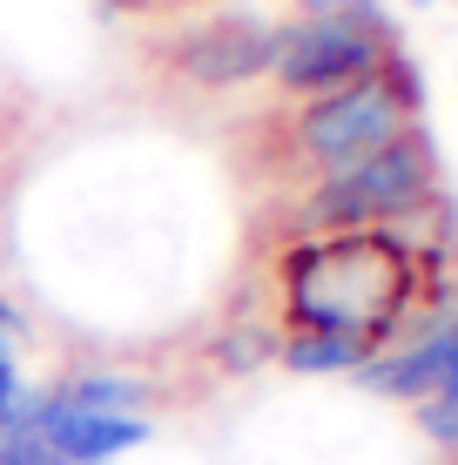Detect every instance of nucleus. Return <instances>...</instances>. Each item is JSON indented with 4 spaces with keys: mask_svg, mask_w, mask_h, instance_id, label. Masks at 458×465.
Returning <instances> with one entry per match:
<instances>
[{
    "mask_svg": "<svg viewBox=\"0 0 458 465\" xmlns=\"http://www.w3.org/2000/svg\"><path fill=\"white\" fill-rule=\"evenodd\" d=\"M297 331H351L385 351L391 324L412 303V256L391 243L385 230H357V236H324L304 243L283 270Z\"/></svg>",
    "mask_w": 458,
    "mask_h": 465,
    "instance_id": "obj_1",
    "label": "nucleus"
},
{
    "mask_svg": "<svg viewBox=\"0 0 458 465\" xmlns=\"http://www.w3.org/2000/svg\"><path fill=\"white\" fill-rule=\"evenodd\" d=\"M432 149H424L418 135H398L385 142V149L357 155V163L330 169L317 183V196H310V223L317 230H337V236H357V230H385V223L398 216H418L424 203H432Z\"/></svg>",
    "mask_w": 458,
    "mask_h": 465,
    "instance_id": "obj_2",
    "label": "nucleus"
},
{
    "mask_svg": "<svg viewBox=\"0 0 458 465\" xmlns=\"http://www.w3.org/2000/svg\"><path fill=\"white\" fill-rule=\"evenodd\" d=\"M377 61H385V41H377L371 14H304L277 35L270 68L290 94H337L377 74Z\"/></svg>",
    "mask_w": 458,
    "mask_h": 465,
    "instance_id": "obj_3",
    "label": "nucleus"
},
{
    "mask_svg": "<svg viewBox=\"0 0 458 465\" xmlns=\"http://www.w3.org/2000/svg\"><path fill=\"white\" fill-rule=\"evenodd\" d=\"M398 135H404V102L377 74H365V82H351L337 94H317L304 108V122H297V149L324 175L357 163V155H371V149H385V142H398Z\"/></svg>",
    "mask_w": 458,
    "mask_h": 465,
    "instance_id": "obj_4",
    "label": "nucleus"
},
{
    "mask_svg": "<svg viewBox=\"0 0 458 465\" xmlns=\"http://www.w3.org/2000/svg\"><path fill=\"white\" fill-rule=\"evenodd\" d=\"M27 431H34L47 452H61L68 465H108V459L135 452V445L149 439V419H141V411H88V405H68V398H54L41 384Z\"/></svg>",
    "mask_w": 458,
    "mask_h": 465,
    "instance_id": "obj_5",
    "label": "nucleus"
},
{
    "mask_svg": "<svg viewBox=\"0 0 458 465\" xmlns=\"http://www.w3.org/2000/svg\"><path fill=\"white\" fill-rule=\"evenodd\" d=\"M277 54V27L249 21V14H236V21H216L202 27V35L182 41V68L196 74V82H249V74H263Z\"/></svg>",
    "mask_w": 458,
    "mask_h": 465,
    "instance_id": "obj_6",
    "label": "nucleus"
},
{
    "mask_svg": "<svg viewBox=\"0 0 458 465\" xmlns=\"http://www.w3.org/2000/svg\"><path fill=\"white\" fill-rule=\"evenodd\" d=\"M357 384L377 398H404V405H424V398L445 384V331H424V338L398 344V351H377V358L357 371Z\"/></svg>",
    "mask_w": 458,
    "mask_h": 465,
    "instance_id": "obj_7",
    "label": "nucleus"
},
{
    "mask_svg": "<svg viewBox=\"0 0 458 465\" xmlns=\"http://www.w3.org/2000/svg\"><path fill=\"white\" fill-rule=\"evenodd\" d=\"M377 358L371 338H351V331H290L283 338V364L304 378H324V371H365Z\"/></svg>",
    "mask_w": 458,
    "mask_h": 465,
    "instance_id": "obj_8",
    "label": "nucleus"
},
{
    "mask_svg": "<svg viewBox=\"0 0 458 465\" xmlns=\"http://www.w3.org/2000/svg\"><path fill=\"white\" fill-rule=\"evenodd\" d=\"M54 398H68V405H88V411H141V378L135 371H74L61 384H47Z\"/></svg>",
    "mask_w": 458,
    "mask_h": 465,
    "instance_id": "obj_9",
    "label": "nucleus"
},
{
    "mask_svg": "<svg viewBox=\"0 0 458 465\" xmlns=\"http://www.w3.org/2000/svg\"><path fill=\"white\" fill-rule=\"evenodd\" d=\"M21 331H7L0 324V425H14V431H27V419H34V391L41 384H27L21 371Z\"/></svg>",
    "mask_w": 458,
    "mask_h": 465,
    "instance_id": "obj_10",
    "label": "nucleus"
},
{
    "mask_svg": "<svg viewBox=\"0 0 458 465\" xmlns=\"http://www.w3.org/2000/svg\"><path fill=\"white\" fill-rule=\"evenodd\" d=\"M418 425L432 445H445V452H458V391H432L418 405Z\"/></svg>",
    "mask_w": 458,
    "mask_h": 465,
    "instance_id": "obj_11",
    "label": "nucleus"
},
{
    "mask_svg": "<svg viewBox=\"0 0 458 465\" xmlns=\"http://www.w3.org/2000/svg\"><path fill=\"white\" fill-rule=\"evenodd\" d=\"M304 14H371V0H297Z\"/></svg>",
    "mask_w": 458,
    "mask_h": 465,
    "instance_id": "obj_12",
    "label": "nucleus"
},
{
    "mask_svg": "<svg viewBox=\"0 0 458 465\" xmlns=\"http://www.w3.org/2000/svg\"><path fill=\"white\" fill-rule=\"evenodd\" d=\"M438 391H458V317L445 324V384Z\"/></svg>",
    "mask_w": 458,
    "mask_h": 465,
    "instance_id": "obj_13",
    "label": "nucleus"
},
{
    "mask_svg": "<svg viewBox=\"0 0 458 465\" xmlns=\"http://www.w3.org/2000/svg\"><path fill=\"white\" fill-rule=\"evenodd\" d=\"M418 7H424V0H418Z\"/></svg>",
    "mask_w": 458,
    "mask_h": 465,
    "instance_id": "obj_14",
    "label": "nucleus"
}]
</instances>
